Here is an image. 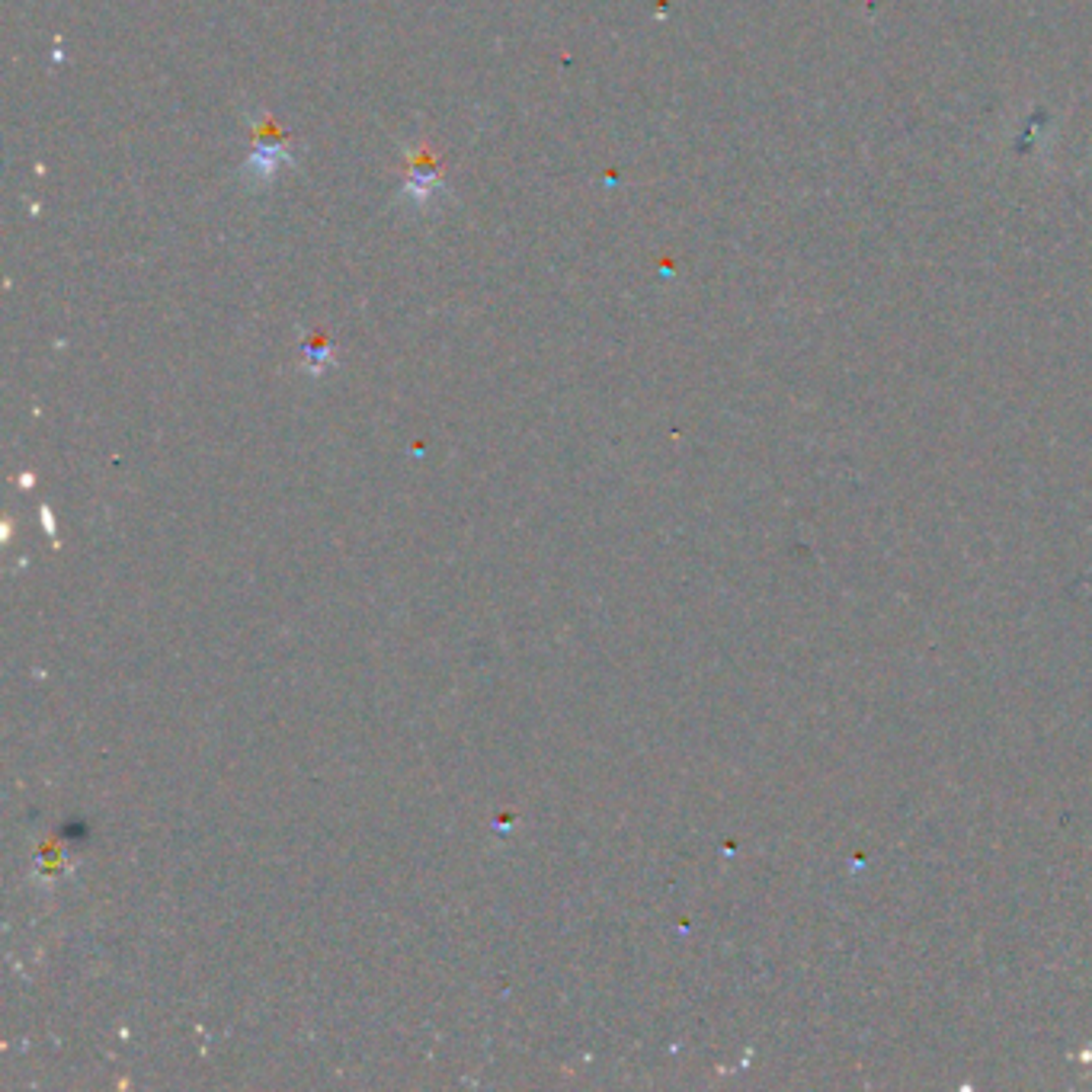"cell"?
I'll use <instances>...</instances> for the list:
<instances>
[{"label":"cell","mask_w":1092,"mask_h":1092,"mask_svg":"<svg viewBox=\"0 0 1092 1092\" xmlns=\"http://www.w3.org/2000/svg\"><path fill=\"white\" fill-rule=\"evenodd\" d=\"M443 189V171L430 151L410 154L407 161V183H404V196L417 205H430L436 199V192Z\"/></svg>","instance_id":"cell-1"}]
</instances>
